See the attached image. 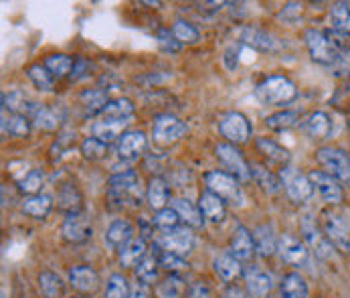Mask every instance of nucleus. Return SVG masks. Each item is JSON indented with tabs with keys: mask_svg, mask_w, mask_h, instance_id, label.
Returning <instances> with one entry per match:
<instances>
[{
	"mask_svg": "<svg viewBox=\"0 0 350 298\" xmlns=\"http://www.w3.org/2000/svg\"><path fill=\"white\" fill-rule=\"evenodd\" d=\"M342 35L334 33V31H318V29H308L304 33V43L306 49L310 53L312 61H316L318 65L324 67H334L336 59H338V43H340Z\"/></svg>",
	"mask_w": 350,
	"mask_h": 298,
	"instance_id": "obj_1",
	"label": "nucleus"
},
{
	"mask_svg": "<svg viewBox=\"0 0 350 298\" xmlns=\"http://www.w3.org/2000/svg\"><path fill=\"white\" fill-rule=\"evenodd\" d=\"M257 98L261 99L263 103L269 105H286L290 101H294L298 96L296 84L286 77V75H271L267 79H263L257 90H255Z\"/></svg>",
	"mask_w": 350,
	"mask_h": 298,
	"instance_id": "obj_2",
	"label": "nucleus"
},
{
	"mask_svg": "<svg viewBox=\"0 0 350 298\" xmlns=\"http://www.w3.org/2000/svg\"><path fill=\"white\" fill-rule=\"evenodd\" d=\"M107 197L120 207L124 203L140 205V177L134 171L116 173L107 183Z\"/></svg>",
	"mask_w": 350,
	"mask_h": 298,
	"instance_id": "obj_3",
	"label": "nucleus"
},
{
	"mask_svg": "<svg viewBox=\"0 0 350 298\" xmlns=\"http://www.w3.org/2000/svg\"><path fill=\"white\" fill-rule=\"evenodd\" d=\"M316 160L324 173L332 175L336 181L350 185V154L334 147H320L316 150Z\"/></svg>",
	"mask_w": 350,
	"mask_h": 298,
	"instance_id": "obj_4",
	"label": "nucleus"
},
{
	"mask_svg": "<svg viewBox=\"0 0 350 298\" xmlns=\"http://www.w3.org/2000/svg\"><path fill=\"white\" fill-rule=\"evenodd\" d=\"M301 242L308 246V249L320 258V260H332L334 256V246L328 242V238L324 236L322 227H318L316 219L312 215H304L300 221Z\"/></svg>",
	"mask_w": 350,
	"mask_h": 298,
	"instance_id": "obj_5",
	"label": "nucleus"
},
{
	"mask_svg": "<svg viewBox=\"0 0 350 298\" xmlns=\"http://www.w3.org/2000/svg\"><path fill=\"white\" fill-rule=\"evenodd\" d=\"M204 183H206V189L211 193H215L225 203H231V205H241L243 203L241 187H239V183H237V179L233 175L223 173V171H208L204 175Z\"/></svg>",
	"mask_w": 350,
	"mask_h": 298,
	"instance_id": "obj_6",
	"label": "nucleus"
},
{
	"mask_svg": "<svg viewBox=\"0 0 350 298\" xmlns=\"http://www.w3.org/2000/svg\"><path fill=\"white\" fill-rule=\"evenodd\" d=\"M280 179H282V185H284L286 195L290 197L292 203H296V205H300V203L308 201V199L314 195V185H312L310 177L300 173L294 166H282Z\"/></svg>",
	"mask_w": 350,
	"mask_h": 298,
	"instance_id": "obj_7",
	"label": "nucleus"
},
{
	"mask_svg": "<svg viewBox=\"0 0 350 298\" xmlns=\"http://www.w3.org/2000/svg\"><path fill=\"white\" fill-rule=\"evenodd\" d=\"M187 134V124L172 116V114H160L154 118V126H152V136L154 142L160 147H170L176 140H180Z\"/></svg>",
	"mask_w": 350,
	"mask_h": 298,
	"instance_id": "obj_8",
	"label": "nucleus"
},
{
	"mask_svg": "<svg viewBox=\"0 0 350 298\" xmlns=\"http://www.w3.org/2000/svg\"><path fill=\"white\" fill-rule=\"evenodd\" d=\"M320 225H322L324 236L328 238V242L334 246L336 251L350 253V227L340 215H336L332 211H324Z\"/></svg>",
	"mask_w": 350,
	"mask_h": 298,
	"instance_id": "obj_9",
	"label": "nucleus"
},
{
	"mask_svg": "<svg viewBox=\"0 0 350 298\" xmlns=\"http://www.w3.org/2000/svg\"><path fill=\"white\" fill-rule=\"evenodd\" d=\"M215 154H217L219 162L229 171V175H233L239 181H251V164H247L243 154L233 145H229V142L217 145Z\"/></svg>",
	"mask_w": 350,
	"mask_h": 298,
	"instance_id": "obj_10",
	"label": "nucleus"
},
{
	"mask_svg": "<svg viewBox=\"0 0 350 298\" xmlns=\"http://www.w3.org/2000/svg\"><path fill=\"white\" fill-rule=\"evenodd\" d=\"M221 134L229 140V145H243L251 136L250 120L241 112H229L219 122Z\"/></svg>",
	"mask_w": 350,
	"mask_h": 298,
	"instance_id": "obj_11",
	"label": "nucleus"
},
{
	"mask_svg": "<svg viewBox=\"0 0 350 298\" xmlns=\"http://www.w3.org/2000/svg\"><path fill=\"white\" fill-rule=\"evenodd\" d=\"M158 246L162 248V251H172L176 256H187L193 246H195V236L193 232L185 225V227H174V229H168V232H162L158 236Z\"/></svg>",
	"mask_w": 350,
	"mask_h": 298,
	"instance_id": "obj_12",
	"label": "nucleus"
},
{
	"mask_svg": "<svg viewBox=\"0 0 350 298\" xmlns=\"http://www.w3.org/2000/svg\"><path fill=\"white\" fill-rule=\"evenodd\" d=\"M308 177H310L314 189L320 193V197L326 205H340L342 203L345 191L340 187V181H336L332 175H328L324 171H312Z\"/></svg>",
	"mask_w": 350,
	"mask_h": 298,
	"instance_id": "obj_13",
	"label": "nucleus"
},
{
	"mask_svg": "<svg viewBox=\"0 0 350 298\" xmlns=\"http://www.w3.org/2000/svg\"><path fill=\"white\" fill-rule=\"evenodd\" d=\"M61 236L69 244H85L92 238V223L85 217V213L65 215L61 225Z\"/></svg>",
	"mask_w": 350,
	"mask_h": 298,
	"instance_id": "obj_14",
	"label": "nucleus"
},
{
	"mask_svg": "<svg viewBox=\"0 0 350 298\" xmlns=\"http://www.w3.org/2000/svg\"><path fill=\"white\" fill-rule=\"evenodd\" d=\"M278 253L282 256L284 262H288V264H292L296 268L306 266L310 262V249H308V246L301 240L294 238L292 234H282L278 238Z\"/></svg>",
	"mask_w": 350,
	"mask_h": 298,
	"instance_id": "obj_15",
	"label": "nucleus"
},
{
	"mask_svg": "<svg viewBox=\"0 0 350 298\" xmlns=\"http://www.w3.org/2000/svg\"><path fill=\"white\" fill-rule=\"evenodd\" d=\"M245 278V290L253 298H267L273 290V276L265 268L251 264L250 268L243 272Z\"/></svg>",
	"mask_w": 350,
	"mask_h": 298,
	"instance_id": "obj_16",
	"label": "nucleus"
},
{
	"mask_svg": "<svg viewBox=\"0 0 350 298\" xmlns=\"http://www.w3.org/2000/svg\"><path fill=\"white\" fill-rule=\"evenodd\" d=\"M239 41L247 47H253L257 51H267V53L282 49V41L278 37H273L267 31L255 29V27H241L239 29Z\"/></svg>",
	"mask_w": 350,
	"mask_h": 298,
	"instance_id": "obj_17",
	"label": "nucleus"
},
{
	"mask_svg": "<svg viewBox=\"0 0 350 298\" xmlns=\"http://www.w3.org/2000/svg\"><path fill=\"white\" fill-rule=\"evenodd\" d=\"M69 284L79 295H94L100 290V274L92 266H73L69 270Z\"/></svg>",
	"mask_w": 350,
	"mask_h": 298,
	"instance_id": "obj_18",
	"label": "nucleus"
},
{
	"mask_svg": "<svg viewBox=\"0 0 350 298\" xmlns=\"http://www.w3.org/2000/svg\"><path fill=\"white\" fill-rule=\"evenodd\" d=\"M231 253L241 264L253 260V256H255V242H253V234L245 225H235L233 236H231Z\"/></svg>",
	"mask_w": 350,
	"mask_h": 298,
	"instance_id": "obj_19",
	"label": "nucleus"
},
{
	"mask_svg": "<svg viewBox=\"0 0 350 298\" xmlns=\"http://www.w3.org/2000/svg\"><path fill=\"white\" fill-rule=\"evenodd\" d=\"M31 122L39 128V130H45V132H53L61 126L63 122V110L61 108H51L45 103H37L35 110L31 112Z\"/></svg>",
	"mask_w": 350,
	"mask_h": 298,
	"instance_id": "obj_20",
	"label": "nucleus"
},
{
	"mask_svg": "<svg viewBox=\"0 0 350 298\" xmlns=\"http://www.w3.org/2000/svg\"><path fill=\"white\" fill-rule=\"evenodd\" d=\"M146 147H148L146 134L138 130H130L118 142V156L124 160H132V158H138L146 150Z\"/></svg>",
	"mask_w": 350,
	"mask_h": 298,
	"instance_id": "obj_21",
	"label": "nucleus"
},
{
	"mask_svg": "<svg viewBox=\"0 0 350 298\" xmlns=\"http://www.w3.org/2000/svg\"><path fill=\"white\" fill-rule=\"evenodd\" d=\"M213 270L223 282H233L243 274L241 262L231 251H223V253L215 256L213 258Z\"/></svg>",
	"mask_w": 350,
	"mask_h": 298,
	"instance_id": "obj_22",
	"label": "nucleus"
},
{
	"mask_svg": "<svg viewBox=\"0 0 350 298\" xmlns=\"http://www.w3.org/2000/svg\"><path fill=\"white\" fill-rule=\"evenodd\" d=\"M57 205L67 215L71 213H83V195L73 183H63L57 189Z\"/></svg>",
	"mask_w": 350,
	"mask_h": 298,
	"instance_id": "obj_23",
	"label": "nucleus"
},
{
	"mask_svg": "<svg viewBox=\"0 0 350 298\" xmlns=\"http://www.w3.org/2000/svg\"><path fill=\"white\" fill-rule=\"evenodd\" d=\"M120 253V264L124 268H138L142 264V260L148 256V248H146V240L144 238H132L128 244H124L118 249Z\"/></svg>",
	"mask_w": 350,
	"mask_h": 298,
	"instance_id": "obj_24",
	"label": "nucleus"
},
{
	"mask_svg": "<svg viewBox=\"0 0 350 298\" xmlns=\"http://www.w3.org/2000/svg\"><path fill=\"white\" fill-rule=\"evenodd\" d=\"M199 209L204 219H208L211 223H221L225 219V201L221 197H217L215 193H211L208 189L202 191L199 197Z\"/></svg>",
	"mask_w": 350,
	"mask_h": 298,
	"instance_id": "obj_25",
	"label": "nucleus"
},
{
	"mask_svg": "<svg viewBox=\"0 0 350 298\" xmlns=\"http://www.w3.org/2000/svg\"><path fill=\"white\" fill-rule=\"evenodd\" d=\"M128 128V120H113V118H103L100 122H96L92 126V132L96 138H100L101 142H111L116 138H122L126 134Z\"/></svg>",
	"mask_w": 350,
	"mask_h": 298,
	"instance_id": "obj_26",
	"label": "nucleus"
},
{
	"mask_svg": "<svg viewBox=\"0 0 350 298\" xmlns=\"http://www.w3.org/2000/svg\"><path fill=\"white\" fill-rule=\"evenodd\" d=\"M132 236H134V227L128 219H113L105 229V244L109 248L120 249L132 240Z\"/></svg>",
	"mask_w": 350,
	"mask_h": 298,
	"instance_id": "obj_27",
	"label": "nucleus"
},
{
	"mask_svg": "<svg viewBox=\"0 0 350 298\" xmlns=\"http://www.w3.org/2000/svg\"><path fill=\"white\" fill-rule=\"evenodd\" d=\"M251 234H253V242H255V251L261 258H271L278 251V238L273 236V227L269 223L257 225Z\"/></svg>",
	"mask_w": 350,
	"mask_h": 298,
	"instance_id": "obj_28",
	"label": "nucleus"
},
{
	"mask_svg": "<svg viewBox=\"0 0 350 298\" xmlns=\"http://www.w3.org/2000/svg\"><path fill=\"white\" fill-rule=\"evenodd\" d=\"M301 128H304V132H306L310 138H314V140H324V138L330 136L332 122H330L328 114H324V112H314V114H310V116L304 120Z\"/></svg>",
	"mask_w": 350,
	"mask_h": 298,
	"instance_id": "obj_29",
	"label": "nucleus"
},
{
	"mask_svg": "<svg viewBox=\"0 0 350 298\" xmlns=\"http://www.w3.org/2000/svg\"><path fill=\"white\" fill-rule=\"evenodd\" d=\"M251 179L267 193V195H275L284 189L280 175L271 173L269 169L261 166V164H251Z\"/></svg>",
	"mask_w": 350,
	"mask_h": 298,
	"instance_id": "obj_30",
	"label": "nucleus"
},
{
	"mask_svg": "<svg viewBox=\"0 0 350 298\" xmlns=\"http://www.w3.org/2000/svg\"><path fill=\"white\" fill-rule=\"evenodd\" d=\"M172 209L178 213L180 221H185L189 227L200 229L204 225V217H202L200 209L193 201H189V199H174L172 201Z\"/></svg>",
	"mask_w": 350,
	"mask_h": 298,
	"instance_id": "obj_31",
	"label": "nucleus"
},
{
	"mask_svg": "<svg viewBox=\"0 0 350 298\" xmlns=\"http://www.w3.org/2000/svg\"><path fill=\"white\" fill-rule=\"evenodd\" d=\"M146 201L150 205L152 211H162L166 209V203H168V185L162 177H152L148 181V187H146Z\"/></svg>",
	"mask_w": 350,
	"mask_h": 298,
	"instance_id": "obj_32",
	"label": "nucleus"
},
{
	"mask_svg": "<svg viewBox=\"0 0 350 298\" xmlns=\"http://www.w3.org/2000/svg\"><path fill=\"white\" fill-rule=\"evenodd\" d=\"M53 209V201L49 195H31V197L23 199L21 203V211L33 219H45Z\"/></svg>",
	"mask_w": 350,
	"mask_h": 298,
	"instance_id": "obj_33",
	"label": "nucleus"
},
{
	"mask_svg": "<svg viewBox=\"0 0 350 298\" xmlns=\"http://www.w3.org/2000/svg\"><path fill=\"white\" fill-rule=\"evenodd\" d=\"M308 282L300 272H290L284 276L280 284V295L282 298H308Z\"/></svg>",
	"mask_w": 350,
	"mask_h": 298,
	"instance_id": "obj_34",
	"label": "nucleus"
},
{
	"mask_svg": "<svg viewBox=\"0 0 350 298\" xmlns=\"http://www.w3.org/2000/svg\"><path fill=\"white\" fill-rule=\"evenodd\" d=\"M255 147L257 150L267 158V160H271V162H275V164H284V166H290V152L284 149L282 145H278V142H273L271 138H257L255 140Z\"/></svg>",
	"mask_w": 350,
	"mask_h": 298,
	"instance_id": "obj_35",
	"label": "nucleus"
},
{
	"mask_svg": "<svg viewBox=\"0 0 350 298\" xmlns=\"http://www.w3.org/2000/svg\"><path fill=\"white\" fill-rule=\"evenodd\" d=\"M31 132V120L23 114H10L2 116V134H8L12 138H27Z\"/></svg>",
	"mask_w": 350,
	"mask_h": 298,
	"instance_id": "obj_36",
	"label": "nucleus"
},
{
	"mask_svg": "<svg viewBox=\"0 0 350 298\" xmlns=\"http://www.w3.org/2000/svg\"><path fill=\"white\" fill-rule=\"evenodd\" d=\"M35 105L37 103H33V101H29V99L25 98V94L23 92H18V90H14V92H8V94H2V110L6 112H10V114H23V116H31V112L35 110Z\"/></svg>",
	"mask_w": 350,
	"mask_h": 298,
	"instance_id": "obj_37",
	"label": "nucleus"
},
{
	"mask_svg": "<svg viewBox=\"0 0 350 298\" xmlns=\"http://www.w3.org/2000/svg\"><path fill=\"white\" fill-rule=\"evenodd\" d=\"M53 77L61 79V77H69L71 71H73V65H75V59H71L69 55H63V53H53L45 57V63H43Z\"/></svg>",
	"mask_w": 350,
	"mask_h": 298,
	"instance_id": "obj_38",
	"label": "nucleus"
},
{
	"mask_svg": "<svg viewBox=\"0 0 350 298\" xmlns=\"http://www.w3.org/2000/svg\"><path fill=\"white\" fill-rule=\"evenodd\" d=\"M330 25H332V31L342 35V37H349L350 35V4L347 2H336L332 4L330 8Z\"/></svg>",
	"mask_w": 350,
	"mask_h": 298,
	"instance_id": "obj_39",
	"label": "nucleus"
},
{
	"mask_svg": "<svg viewBox=\"0 0 350 298\" xmlns=\"http://www.w3.org/2000/svg\"><path fill=\"white\" fill-rule=\"evenodd\" d=\"M81 103H83V108H85V114L88 116H96V114H103V110H105V105H107V94L100 90V88H94V90H85V92H81Z\"/></svg>",
	"mask_w": 350,
	"mask_h": 298,
	"instance_id": "obj_40",
	"label": "nucleus"
},
{
	"mask_svg": "<svg viewBox=\"0 0 350 298\" xmlns=\"http://www.w3.org/2000/svg\"><path fill=\"white\" fill-rule=\"evenodd\" d=\"M187 284L178 274H168L158 284V297L160 298H180L187 293Z\"/></svg>",
	"mask_w": 350,
	"mask_h": 298,
	"instance_id": "obj_41",
	"label": "nucleus"
},
{
	"mask_svg": "<svg viewBox=\"0 0 350 298\" xmlns=\"http://www.w3.org/2000/svg\"><path fill=\"white\" fill-rule=\"evenodd\" d=\"M300 120V112L296 110H282V112H275L271 116L265 118V126L271 128V130H288L292 126H296Z\"/></svg>",
	"mask_w": 350,
	"mask_h": 298,
	"instance_id": "obj_42",
	"label": "nucleus"
},
{
	"mask_svg": "<svg viewBox=\"0 0 350 298\" xmlns=\"http://www.w3.org/2000/svg\"><path fill=\"white\" fill-rule=\"evenodd\" d=\"M63 286H65L63 280L55 272L45 270V272L39 274V290H41V295L45 298H61Z\"/></svg>",
	"mask_w": 350,
	"mask_h": 298,
	"instance_id": "obj_43",
	"label": "nucleus"
},
{
	"mask_svg": "<svg viewBox=\"0 0 350 298\" xmlns=\"http://www.w3.org/2000/svg\"><path fill=\"white\" fill-rule=\"evenodd\" d=\"M132 114H134V103H132V99L128 98L109 99L105 110H103V116L113 118V120H128Z\"/></svg>",
	"mask_w": 350,
	"mask_h": 298,
	"instance_id": "obj_44",
	"label": "nucleus"
},
{
	"mask_svg": "<svg viewBox=\"0 0 350 298\" xmlns=\"http://www.w3.org/2000/svg\"><path fill=\"white\" fill-rule=\"evenodd\" d=\"M27 75L35 84V88L41 90V92H51L53 86H55V77L51 75L49 69L45 65H31L27 69Z\"/></svg>",
	"mask_w": 350,
	"mask_h": 298,
	"instance_id": "obj_45",
	"label": "nucleus"
},
{
	"mask_svg": "<svg viewBox=\"0 0 350 298\" xmlns=\"http://www.w3.org/2000/svg\"><path fill=\"white\" fill-rule=\"evenodd\" d=\"M158 268H160L158 256H146V258L142 260V264L136 268V278H138V282H144V284L152 286V284L158 280Z\"/></svg>",
	"mask_w": 350,
	"mask_h": 298,
	"instance_id": "obj_46",
	"label": "nucleus"
},
{
	"mask_svg": "<svg viewBox=\"0 0 350 298\" xmlns=\"http://www.w3.org/2000/svg\"><path fill=\"white\" fill-rule=\"evenodd\" d=\"M41 187H43V171H39V169L29 171V173L18 181V191H21L23 195H27V197L39 195Z\"/></svg>",
	"mask_w": 350,
	"mask_h": 298,
	"instance_id": "obj_47",
	"label": "nucleus"
},
{
	"mask_svg": "<svg viewBox=\"0 0 350 298\" xmlns=\"http://www.w3.org/2000/svg\"><path fill=\"white\" fill-rule=\"evenodd\" d=\"M132 286L128 284V278L122 274H111L105 282V298H130Z\"/></svg>",
	"mask_w": 350,
	"mask_h": 298,
	"instance_id": "obj_48",
	"label": "nucleus"
},
{
	"mask_svg": "<svg viewBox=\"0 0 350 298\" xmlns=\"http://www.w3.org/2000/svg\"><path fill=\"white\" fill-rule=\"evenodd\" d=\"M158 264L168 274H180V272H185L189 268V262L183 256H176L172 251H160L158 253Z\"/></svg>",
	"mask_w": 350,
	"mask_h": 298,
	"instance_id": "obj_49",
	"label": "nucleus"
},
{
	"mask_svg": "<svg viewBox=\"0 0 350 298\" xmlns=\"http://www.w3.org/2000/svg\"><path fill=\"white\" fill-rule=\"evenodd\" d=\"M172 35H174V39H176L180 45H185V43L193 45V43H197L200 39L199 31H197L191 23H187V21H176V23L172 25Z\"/></svg>",
	"mask_w": 350,
	"mask_h": 298,
	"instance_id": "obj_50",
	"label": "nucleus"
},
{
	"mask_svg": "<svg viewBox=\"0 0 350 298\" xmlns=\"http://www.w3.org/2000/svg\"><path fill=\"white\" fill-rule=\"evenodd\" d=\"M79 150H81L83 158H88V160H100V158L105 156V152H107V145L101 142L100 138H96V136H92V138L88 136V138L81 140Z\"/></svg>",
	"mask_w": 350,
	"mask_h": 298,
	"instance_id": "obj_51",
	"label": "nucleus"
},
{
	"mask_svg": "<svg viewBox=\"0 0 350 298\" xmlns=\"http://www.w3.org/2000/svg\"><path fill=\"white\" fill-rule=\"evenodd\" d=\"M154 225L158 229H162V232H168V229H174V227L180 225V217L172 207H166V209H162V211H158L154 215Z\"/></svg>",
	"mask_w": 350,
	"mask_h": 298,
	"instance_id": "obj_52",
	"label": "nucleus"
},
{
	"mask_svg": "<svg viewBox=\"0 0 350 298\" xmlns=\"http://www.w3.org/2000/svg\"><path fill=\"white\" fill-rule=\"evenodd\" d=\"M156 41H158V47L162 51H166V53H178L180 51V43L174 39V35H170V31H166V29H160L158 33H156Z\"/></svg>",
	"mask_w": 350,
	"mask_h": 298,
	"instance_id": "obj_53",
	"label": "nucleus"
},
{
	"mask_svg": "<svg viewBox=\"0 0 350 298\" xmlns=\"http://www.w3.org/2000/svg\"><path fill=\"white\" fill-rule=\"evenodd\" d=\"M301 12H304V6H301L300 2H288V4L280 10L278 18L284 21V23H288V25H294V23L301 16Z\"/></svg>",
	"mask_w": 350,
	"mask_h": 298,
	"instance_id": "obj_54",
	"label": "nucleus"
},
{
	"mask_svg": "<svg viewBox=\"0 0 350 298\" xmlns=\"http://www.w3.org/2000/svg\"><path fill=\"white\" fill-rule=\"evenodd\" d=\"M90 67H92V65H90V61H88V59L77 57V59H75V65H73V71H71V75H69V79H71V82L83 79V77L88 75Z\"/></svg>",
	"mask_w": 350,
	"mask_h": 298,
	"instance_id": "obj_55",
	"label": "nucleus"
},
{
	"mask_svg": "<svg viewBox=\"0 0 350 298\" xmlns=\"http://www.w3.org/2000/svg\"><path fill=\"white\" fill-rule=\"evenodd\" d=\"M187 298H211V288H208V284L202 282V280L193 282V284L189 286V290H187Z\"/></svg>",
	"mask_w": 350,
	"mask_h": 298,
	"instance_id": "obj_56",
	"label": "nucleus"
},
{
	"mask_svg": "<svg viewBox=\"0 0 350 298\" xmlns=\"http://www.w3.org/2000/svg\"><path fill=\"white\" fill-rule=\"evenodd\" d=\"M130 298H154V295H152V288L148 284L136 282L130 290Z\"/></svg>",
	"mask_w": 350,
	"mask_h": 298,
	"instance_id": "obj_57",
	"label": "nucleus"
},
{
	"mask_svg": "<svg viewBox=\"0 0 350 298\" xmlns=\"http://www.w3.org/2000/svg\"><path fill=\"white\" fill-rule=\"evenodd\" d=\"M221 298H247V297H245V293H243L239 286H235V284H233V286H227V288H225V293H223V297Z\"/></svg>",
	"mask_w": 350,
	"mask_h": 298,
	"instance_id": "obj_58",
	"label": "nucleus"
},
{
	"mask_svg": "<svg viewBox=\"0 0 350 298\" xmlns=\"http://www.w3.org/2000/svg\"><path fill=\"white\" fill-rule=\"evenodd\" d=\"M67 298H85L83 295H73V297H67Z\"/></svg>",
	"mask_w": 350,
	"mask_h": 298,
	"instance_id": "obj_59",
	"label": "nucleus"
},
{
	"mask_svg": "<svg viewBox=\"0 0 350 298\" xmlns=\"http://www.w3.org/2000/svg\"><path fill=\"white\" fill-rule=\"evenodd\" d=\"M349 128H350V122H349Z\"/></svg>",
	"mask_w": 350,
	"mask_h": 298,
	"instance_id": "obj_60",
	"label": "nucleus"
}]
</instances>
